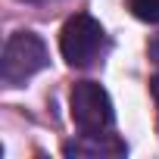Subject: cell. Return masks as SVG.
Returning <instances> with one entry per match:
<instances>
[{
	"instance_id": "cell-3",
	"label": "cell",
	"mask_w": 159,
	"mask_h": 159,
	"mask_svg": "<svg viewBox=\"0 0 159 159\" xmlns=\"http://www.w3.org/2000/svg\"><path fill=\"white\" fill-rule=\"evenodd\" d=\"M69 106H72V122L78 125L81 134H100L116 122L112 100L97 81H75L69 94Z\"/></svg>"
},
{
	"instance_id": "cell-2",
	"label": "cell",
	"mask_w": 159,
	"mask_h": 159,
	"mask_svg": "<svg viewBox=\"0 0 159 159\" xmlns=\"http://www.w3.org/2000/svg\"><path fill=\"white\" fill-rule=\"evenodd\" d=\"M47 44L34 31H16L3 44L0 56V81L7 88H22L31 75H38L47 66Z\"/></svg>"
},
{
	"instance_id": "cell-4",
	"label": "cell",
	"mask_w": 159,
	"mask_h": 159,
	"mask_svg": "<svg viewBox=\"0 0 159 159\" xmlns=\"http://www.w3.org/2000/svg\"><path fill=\"white\" fill-rule=\"evenodd\" d=\"M128 147L116 134H81L78 140L62 143V156H125Z\"/></svg>"
},
{
	"instance_id": "cell-6",
	"label": "cell",
	"mask_w": 159,
	"mask_h": 159,
	"mask_svg": "<svg viewBox=\"0 0 159 159\" xmlns=\"http://www.w3.org/2000/svg\"><path fill=\"white\" fill-rule=\"evenodd\" d=\"M150 94H153V100H156V109H159V72L150 78Z\"/></svg>"
},
{
	"instance_id": "cell-7",
	"label": "cell",
	"mask_w": 159,
	"mask_h": 159,
	"mask_svg": "<svg viewBox=\"0 0 159 159\" xmlns=\"http://www.w3.org/2000/svg\"><path fill=\"white\" fill-rule=\"evenodd\" d=\"M28 3H53V0H28Z\"/></svg>"
},
{
	"instance_id": "cell-1",
	"label": "cell",
	"mask_w": 159,
	"mask_h": 159,
	"mask_svg": "<svg viewBox=\"0 0 159 159\" xmlns=\"http://www.w3.org/2000/svg\"><path fill=\"white\" fill-rule=\"evenodd\" d=\"M106 50V31L103 25L88 16V13H75L62 31H59V53L72 69H88L94 66Z\"/></svg>"
},
{
	"instance_id": "cell-5",
	"label": "cell",
	"mask_w": 159,
	"mask_h": 159,
	"mask_svg": "<svg viewBox=\"0 0 159 159\" xmlns=\"http://www.w3.org/2000/svg\"><path fill=\"white\" fill-rule=\"evenodd\" d=\"M128 10L150 25H159V0H128Z\"/></svg>"
}]
</instances>
